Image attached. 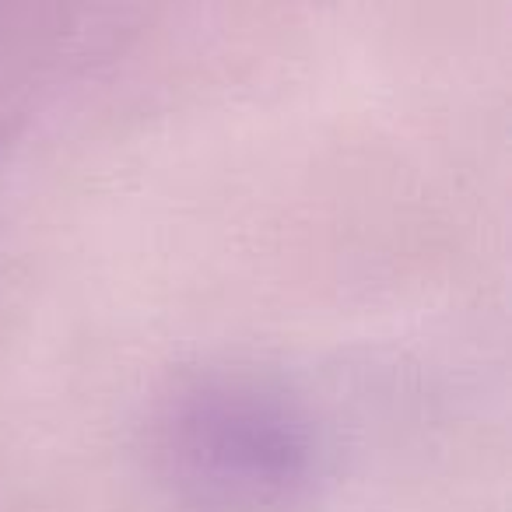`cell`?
<instances>
[{"mask_svg":"<svg viewBox=\"0 0 512 512\" xmlns=\"http://www.w3.org/2000/svg\"><path fill=\"white\" fill-rule=\"evenodd\" d=\"M162 453L186 498L221 512L278 505L306 481V428L278 397L246 386H207L179 400Z\"/></svg>","mask_w":512,"mask_h":512,"instance_id":"obj_1","label":"cell"}]
</instances>
